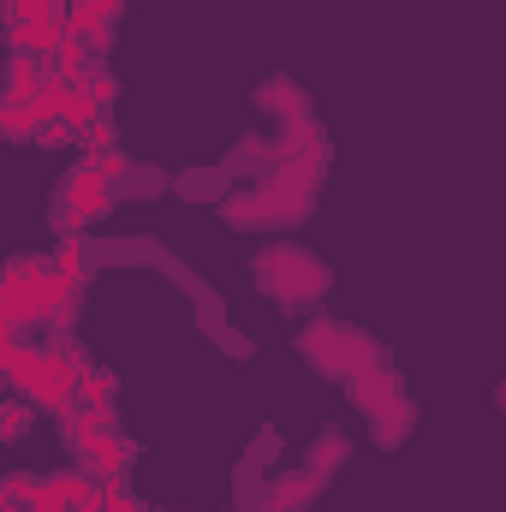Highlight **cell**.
<instances>
[{"instance_id":"cell-1","label":"cell","mask_w":506,"mask_h":512,"mask_svg":"<svg viewBox=\"0 0 506 512\" xmlns=\"http://www.w3.org/2000/svg\"><path fill=\"white\" fill-rule=\"evenodd\" d=\"M256 286L274 292L280 304H316L328 292V268L310 251H292V245H274V251L256 256Z\"/></svg>"},{"instance_id":"cell-2","label":"cell","mask_w":506,"mask_h":512,"mask_svg":"<svg viewBox=\"0 0 506 512\" xmlns=\"http://www.w3.org/2000/svg\"><path fill=\"white\" fill-rule=\"evenodd\" d=\"M298 352H304L322 376H334V382H346V376H358L364 364H376V346H370L358 328H346V322H316V328H304V334H298Z\"/></svg>"},{"instance_id":"cell-3","label":"cell","mask_w":506,"mask_h":512,"mask_svg":"<svg viewBox=\"0 0 506 512\" xmlns=\"http://www.w3.org/2000/svg\"><path fill=\"white\" fill-rule=\"evenodd\" d=\"M6 42H12L18 54L48 60V54L66 42V6H60V0H36V6H24L18 18H6Z\"/></svg>"},{"instance_id":"cell-4","label":"cell","mask_w":506,"mask_h":512,"mask_svg":"<svg viewBox=\"0 0 506 512\" xmlns=\"http://www.w3.org/2000/svg\"><path fill=\"white\" fill-rule=\"evenodd\" d=\"M114 209V185L84 161V167H72L66 173V191H60V215H72V227H90V221H102Z\"/></svg>"},{"instance_id":"cell-5","label":"cell","mask_w":506,"mask_h":512,"mask_svg":"<svg viewBox=\"0 0 506 512\" xmlns=\"http://www.w3.org/2000/svg\"><path fill=\"white\" fill-rule=\"evenodd\" d=\"M346 387H352V405H358V411H370V417L393 411V405L405 399V382H399L387 364H364L358 376H346Z\"/></svg>"},{"instance_id":"cell-6","label":"cell","mask_w":506,"mask_h":512,"mask_svg":"<svg viewBox=\"0 0 506 512\" xmlns=\"http://www.w3.org/2000/svg\"><path fill=\"white\" fill-rule=\"evenodd\" d=\"M78 459H84V471L96 477V483H114V477H126L131 471V441L126 435H90V441H78Z\"/></svg>"},{"instance_id":"cell-7","label":"cell","mask_w":506,"mask_h":512,"mask_svg":"<svg viewBox=\"0 0 506 512\" xmlns=\"http://www.w3.org/2000/svg\"><path fill=\"white\" fill-rule=\"evenodd\" d=\"M48 84H54L48 60H36V54H12V60H6V78H0V102H36Z\"/></svg>"},{"instance_id":"cell-8","label":"cell","mask_w":506,"mask_h":512,"mask_svg":"<svg viewBox=\"0 0 506 512\" xmlns=\"http://www.w3.org/2000/svg\"><path fill=\"white\" fill-rule=\"evenodd\" d=\"M322 489V477H310V471H298V477H280L274 489H268V512H298L310 495Z\"/></svg>"},{"instance_id":"cell-9","label":"cell","mask_w":506,"mask_h":512,"mask_svg":"<svg viewBox=\"0 0 506 512\" xmlns=\"http://www.w3.org/2000/svg\"><path fill=\"white\" fill-rule=\"evenodd\" d=\"M346 453H352V447H346V435H340V429H328V435L310 447V465H304V471H310V477H328V471H334Z\"/></svg>"},{"instance_id":"cell-10","label":"cell","mask_w":506,"mask_h":512,"mask_svg":"<svg viewBox=\"0 0 506 512\" xmlns=\"http://www.w3.org/2000/svg\"><path fill=\"white\" fill-rule=\"evenodd\" d=\"M36 423V405L30 399H0V441H24Z\"/></svg>"},{"instance_id":"cell-11","label":"cell","mask_w":506,"mask_h":512,"mask_svg":"<svg viewBox=\"0 0 506 512\" xmlns=\"http://www.w3.org/2000/svg\"><path fill=\"white\" fill-rule=\"evenodd\" d=\"M256 102H262V108H286L280 120H304V96H298L292 84H280V78H274V84H262V90H256Z\"/></svg>"},{"instance_id":"cell-12","label":"cell","mask_w":506,"mask_h":512,"mask_svg":"<svg viewBox=\"0 0 506 512\" xmlns=\"http://www.w3.org/2000/svg\"><path fill=\"white\" fill-rule=\"evenodd\" d=\"M78 90H84V102H90V108H108V102L120 96V78H114V72H102V66H90Z\"/></svg>"},{"instance_id":"cell-13","label":"cell","mask_w":506,"mask_h":512,"mask_svg":"<svg viewBox=\"0 0 506 512\" xmlns=\"http://www.w3.org/2000/svg\"><path fill=\"white\" fill-rule=\"evenodd\" d=\"M54 274H66V280H78V286L90 280V268H84V239H78V233H72V239H66L60 251H54Z\"/></svg>"},{"instance_id":"cell-14","label":"cell","mask_w":506,"mask_h":512,"mask_svg":"<svg viewBox=\"0 0 506 512\" xmlns=\"http://www.w3.org/2000/svg\"><path fill=\"white\" fill-rule=\"evenodd\" d=\"M411 423H417V417H411V405L399 399L393 411H381V417H376V441H381V447H393V441H399V435H405Z\"/></svg>"},{"instance_id":"cell-15","label":"cell","mask_w":506,"mask_h":512,"mask_svg":"<svg viewBox=\"0 0 506 512\" xmlns=\"http://www.w3.org/2000/svg\"><path fill=\"white\" fill-rule=\"evenodd\" d=\"M30 131H36L30 102H0V137H30Z\"/></svg>"},{"instance_id":"cell-16","label":"cell","mask_w":506,"mask_h":512,"mask_svg":"<svg viewBox=\"0 0 506 512\" xmlns=\"http://www.w3.org/2000/svg\"><path fill=\"white\" fill-rule=\"evenodd\" d=\"M30 143H42V149L78 143V126H72V120H36V131H30Z\"/></svg>"},{"instance_id":"cell-17","label":"cell","mask_w":506,"mask_h":512,"mask_svg":"<svg viewBox=\"0 0 506 512\" xmlns=\"http://www.w3.org/2000/svg\"><path fill=\"white\" fill-rule=\"evenodd\" d=\"M102 512H137V495L126 489V477H114V483H102Z\"/></svg>"},{"instance_id":"cell-18","label":"cell","mask_w":506,"mask_h":512,"mask_svg":"<svg viewBox=\"0 0 506 512\" xmlns=\"http://www.w3.org/2000/svg\"><path fill=\"white\" fill-rule=\"evenodd\" d=\"M30 489H36V477H30V471H6V477H0V495H6V501H24Z\"/></svg>"},{"instance_id":"cell-19","label":"cell","mask_w":506,"mask_h":512,"mask_svg":"<svg viewBox=\"0 0 506 512\" xmlns=\"http://www.w3.org/2000/svg\"><path fill=\"white\" fill-rule=\"evenodd\" d=\"M251 459H256V465H262V459H268V465H274V459H280V429H262V435H256Z\"/></svg>"},{"instance_id":"cell-20","label":"cell","mask_w":506,"mask_h":512,"mask_svg":"<svg viewBox=\"0 0 506 512\" xmlns=\"http://www.w3.org/2000/svg\"><path fill=\"white\" fill-rule=\"evenodd\" d=\"M6 387H12V382H6V364H0V393H6Z\"/></svg>"}]
</instances>
